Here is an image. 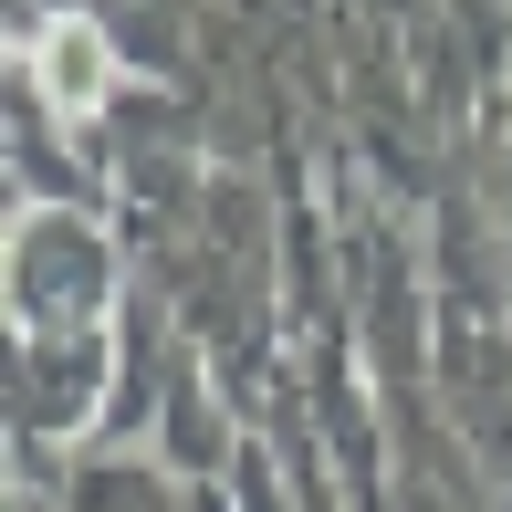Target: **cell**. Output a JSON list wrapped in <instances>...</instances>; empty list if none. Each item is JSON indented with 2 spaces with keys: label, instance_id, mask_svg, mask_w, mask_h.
<instances>
[{
  "label": "cell",
  "instance_id": "1",
  "mask_svg": "<svg viewBox=\"0 0 512 512\" xmlns=\"http://www.w3.org/2000/svg\"><path fill=\"white\" fill-rule=\"evenodd\" d=\"M53 63H63V84H53L63 105H84V95H95V84H84V74H95V32H53Z\"/></svg>",
  "mask_w": 512,
  "mask_h": 512
}]
</instances>
